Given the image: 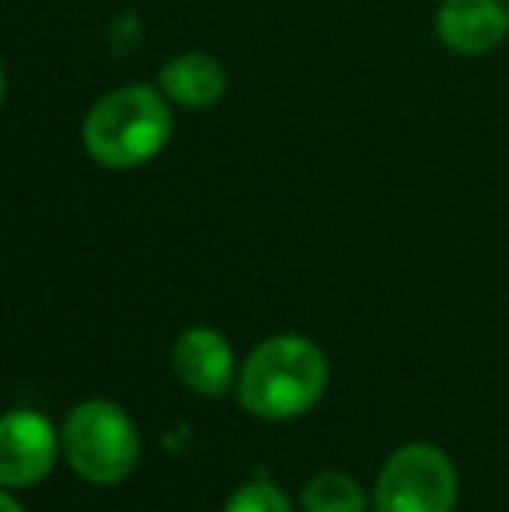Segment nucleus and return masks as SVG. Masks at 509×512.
Listing matches in <instances>:
<instances>
[{
  "mask_svg": "<svg viewBox=\"0 0 509 512\" xmlns=\"http://www.w3.org/2000/svg\"><path fill=\"white\" fill-rule=\"evenodd\" d=\"M63 457L91 485H119L140 464V432L116 401L91 398L70 408L60 432Z\"/></svg>",
  "mask_w": 509,
  "mask_h": 512,
  "instance_id": "obj_3",
  "label": "nucleus"
},
{
  "mask_svg": "<svg viewBox=\"0 0 509 512\" xmlns=\"http://www.w3.org/2000/svg\"><path fill=\"white\" fill-rule=\"evenodd\" d=\"M157 88L178 108H213L227 95V70L210 53H178L157 70Z\"/></svg>",
  "mask_w": 509,
  "mask_h": 512,
  "instance_id": "obj_8",
  "label": "nucleus"
},
{
  "mask_svg": "<svg viewBox=\"0 0 509 512\" xmlns=\"http://www.w3.org/2000/svg\"><path fill=\"white\" fill-rule=\"evenodd\" d=\"M304 512H367V495L349 474L321 471L300 492Z\"/></svg>",
  "mask_w": 509,
  "mask_h": 512,
  "instance_id": "obj_9",
  "label": "nucleus"
},
{
  "mask_svg": "<svg viewBox=\"0 0 509 512\" xmlns=\"http://www.w3.org/2000/svg\"><path fill=\"white\" fill-rule=\"evenodd\" d=\"M56 464V429L46 415L14 408L0 422V485H39Z\"/></svg>",
  "mask_w": 509,
  "mask_h": 512,
  "instance_id": "obj_5",
  "label": "nucleus"
},
{
  "mask_svg": "<svg viewBox=\"0 0 509 512\" xmlns=\"http://www.w3.org/2000/svg\"><path fill=\"white\" fill-rule=\"evenodd\" d=\"M328 387V359L304 335H272L248 356L238 377V401L265 422L307 415Z\"/></svg>",
  "mask_w": 509,
  "mask_h": 512,
  "instance_id": "obj_2",
  "label": "nucleus"
},
{
  "mask_svg": "<svg viewBox=\"0 0 509 512\" xmlns=\"http://www.w3.org/2000/svg\"><path fill=\"white\" fill-rule=\"evenodd\" d=\"M175 133L171 102L157 84H126L102 95L84 115L81 140L95 164L133 171L150 164Z\"/></svg>",
  "mask_w": 509,
  "mask_h": 512,
  "instance_id": "obj_1",
  "label": "nucleus"
},
{
  "mask_svg": "<svg viewBox=\"0 0 509 512\" xmlns=\"http://www.w3.org/2000/svg\"><path fill=\"white\" fill-rule=\"evenodd\" d=\"M506 4H509V0H506Z\"/></svg>",
  "mask_w": 509,
  "mask_h": 512,
  "instance_id": "obj_12",
  "label": "nucleus"
},
{
  "mask_svg": "<svg viewBox=\"0 0 509 512\" xmlns=\"http://www.w3.org/2000/svg\"><path fill=\"white\" fill-rule=\"evenodd\" d=\"M0 502H4V512H21L18 499H14V495H11V488H7V492H4V499H0Z\"/></svg>",
  "mask_w": 509,
  "mask_h": 512,
  "instance_id": "obj_11",
  "label": "nucleus"
},
{
  "mask_svg": "<svg viewBox=\"0 0 509 512\" xmlns=\"http://www.w3.org/2000/svg\"><path fill=\"white\" fill-rule=\"evenodd\" d=\"M436 39L457 56H485L506 39V0H440L436 7Z\"/></svg>",
  "mask_w": 509,
  "mask_h": 512,
  "instance_id": "obj_6",
  "label": "nucleus"
},
{
  "mask_svg": "<svg viewBox=\"0 0 509 512\" xmlns=\"http://www.w3.org/2000/svg\"><path fill=\"white\" fill-rule=\"evenodd\" d=\"M224 512H293L290 499L269 481H248L231 499L224 502Z\"/></svg>",
  "mask_w": 509,
  "mask_h": 512,
  "instance_id": "obj_10",
  "label": "nucleus"
},
{
  "mask_svg": "<svg viewBox=\"0 0 509 512\" xmlns=\"http://www.w3.org/2000/svg\"><path fill=\"white\" fill-rule=\"evenodd\" d=\"M171 370L182 380V387L203 398H220L234 384V349L217 328L196 324L175 338Z\"/></svg>",
  "mask_w": 509,
  "mask_h": 512,
  "instance_id": "obj_7",
  "label": "nucleus"
},
{
  "mask_svg": "<svg viewBox=\"0 0 509 512\" xmlns=\"http://www.w3.org/2000/svg\"><path fill=\"white\" fill-rule=\"evenodd\" d=\"M377 512H454V460L429 443H408L384 460L374 488Z\"/></svg>",
  "mask_w": 509,
  "mask_h": 512,
  "instance_id": "obj_4",
  "label": "nucleus"
}]
</instances>
